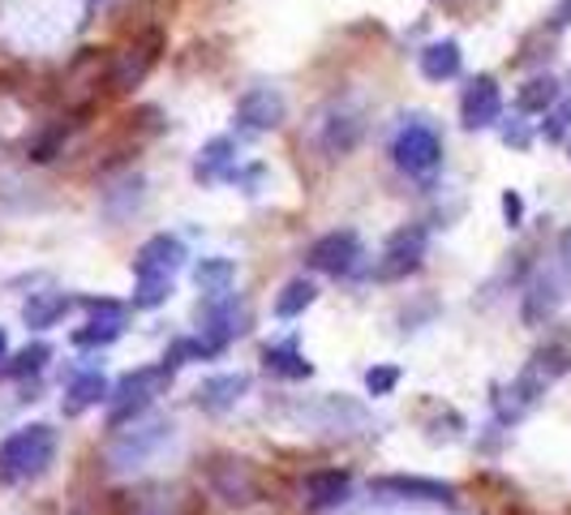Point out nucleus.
<instances>
[{"label":"nucleus","mask_w":571,"mask_h":515,"mask_svg":"<svg viewBox=\"0 0 571 515\" xmlns=\"http://www.w3.org/2000/svg\"><path fill=\"white\" fill-rule=\"evenodd\" d=\"M56 460V430L52 426H26L0 442V485H18L43 476Z\"/></svg>","instance_id":"nucleus-1"},{"label":"nucleus","mask_w":571,"mask_h":515,"mask_svg":"<svg viewBox=\"0 0 571 515\" xmlns=\"http://www.w3.org/2000/svg\"><path fill=\"white\" fill-rule=\"evenodd\" d=\"M163 56V31L147 26L133 40L125 43L121 52H112V78H108V95H129L138 82H147V74L160 65Z\"/></svg>","instance_id":"nucleus-2"},{"label":"nucleus","mask_w":571,"mask_h":515,"mask_svg":"<svg viewBox=\"0 0 571 515\" xmlns=\"http://www.w3.org/2000/svg\"><path fill=\"white\" fill-rule=\"evenodd\" d=\"M168 383H172V365L168 361L163 365H147L138 374H125L121 387H117V399H112V412H108V426L121 430L129 417H138L151 399L168 391Z\"/></svg>","instance_id":"nucleus-3"},{"label":"nucleus","mask_w":571,"mask_h":515,"mask_svg":"<svg viewBox=\"0 0 571 515\" xmlns=\"http://www.w3.org/2000/svg\"><path fill=\"white\" fill-rule=\"evenodd\" d=\"M206 476H211V490L228 503H258L267 494V476L258 473L249 460H233V455H215L206 460Z\"/></svg>","instance_id":"nucleus-4"},{"label":"nucleus","mask_w":571,"mask_h":515,"mask_svg":"<svg viewBox=\"0 0 571 515\" xmlns=\"http://www.w3.org/2000/svg\"><path fill=\"white\" fill-rule=\"evenodd\" d=\"M391 155H396V163H400L405 172L425 176V172H434V168H439V159H443V142H439V133H434L430 125L412 120V125H405V129L396 133Z\"/></svg>","instance_id":"nucleus-5"},{"label":"nucleus","mask_w":571,"mask_h":515,"mask_svg":"<svg viewBox=\"0 0 571 515\" xmlns=\"http://www.w3.org/2000/svg\"><path fill=\"white\" fill-rule=\"evenodd\" d=\"M568 365H571V353L568 348H559V344H550V348H537L529 361V369L516 378V396H520V408L525 404H532V399L541 396L554 378H563L568 374Z\"/></svg>","instance_id":"nucleus-6"},{"label":"nucleus","mask_w":571,"mask_h":515,"mask_svg":"<svg viewBox=\"0 0 571 515\" xmlns=\"http://www.w3.org/2000/svg\"><path fill=\"white\" fill-rule=\"evenodd\" d=\"M357 258H362V237L353 228L326 233V237H319L310 245V267H319L326 276H348L357 267Z\"/></svg>","instance_id":"nucleus-7"},{"label":"nucleus","mask_w":571,"mask_h":515,"mask_svg":"<svg viewBox=\"0 0 571 515\" xmlns=\"http://www.w3.org/2000/svg\"><path fill=\"white\" fill-rule=\"evenodd\" d=\"M460 117L468 129H486L503 117V95H498V82L494 78H473L460 95Z\"/></svg>","instance_id":"nucleus-8"},{"label":"nucleus","mask_w":571,"mask_h":515,"mask_svg":"<svg viewBox=\"0 0 571 515\" xmlns=\"http://www.w3.org/2000/svg\"><path fill=\"white\" fill-rule=\"evenodd\" d=\"M284 112L288 104L276 86H254V90H245L241 104H237V117H241L245 129H276L284 120Z\"/></svg>","instance_id":"nucleus-9"},{"label":"nucleus","mask_w":571,"mask_h":515,"mask_svg":"<svg viewBox=\"0 0 571 515\" xmlns=\"http://www.w3.org/2000/svg\"><path fill=\"white\" fill-rule=\"evenodd\" d=\"M181 258H185V245L176 237H151L142 249H138V258H133V271L138 279H151V276H163L172 279V271L181 267Z\"/></svg>","instance_id":"nucleus-10"},{"label":"nucleus","mask_w":571,"mask_h":515,"mask_svg":"<svg viewBox=\"0 0 571 515\" xmlns=\"http://www.w3.org/2000/svg\"><path fill=\"white\" fill-rule=\"evenodd\" d=\"M421 249H425V233L421 228H405V233H396L391 245H387V258L378 262V279H400L408 271H417V262H421Z\"/></svg>","instance_id":"nucleus-11"},{"label":"nucleus","mask_w":571,"mask_h":515,"mask_svg":"<svg viewBox=\"0 0 571 515\" xmlns=\"http://www.w3.org/2000/svg\"><path fill=\"white\" fill-rule=\"evenodd\" d=\"M378 494H400V498H425V503H451L455 490L443 481H425V476H378L374 481Z\"/></svg>","instance_id":"nucleus-12"},{"label":"nucleus","mask_w":571,"mask_h":515,"mask_svg":"<svg viewBox=\"0 0 571 515\" xmlns=\"http://www.w3.org/2000/svg\"><path fill=\"white\" fill-rule=\"evenodd\" d=\"M245 391H249V378H245V374H219V378H206L203 387H198V408H206V412H224V408H233Z\"/></svg>","instance_id":"nucleus-13"},{"label":"nucleus","mask_w":571,"mask_h":515,"mask_svg":"<svg viewBox=\"0 0 571 515\" xmlns=\"http://www.w3.org/2000/svg\"><path fill=\"white\" fill-rule=\"evenodd\" d=\"M460 74V43L439 40L421 52V78L425 82H451Z\"/></svg>","instance_id":"nucleus-14"},{"label":"nucleus","mask_w":571,"mask_h":515,"mask_svg":"<svg viewBox=\"0 0 571 515\" xmlns=\"http://www.w3.org/2000/svg\"><path fill=\"white\" fill-rule=\"evenodd\" d=\"M348 481H353V476L340 473V469H323V473L305 476V494H310L314 507H335V503H344Z\"/></svg>","instance_id":"nucleus-15"},{"label":"nucleus","mask_w":571,"mask_h":515,"mask_svg":"<svg viewBox=\"0 0 571 515\" xmlns=\"http://www.w3.org/2000/svg\"><path fill=\"white\" fill-rule=\"evenodd\" d=\"M198 181H224L233 176V138H215L198 151Z\"/></svg>","instance_id":"nucleus-16"},{"label":"nucleus","mask_w":571,"mask_h":515,"mask_svg":"<svg viewBox=\"0 0 571 515\" xmlns=\"http://www.w3.org/2000/svg\"><path fill=\"white\" fill-rule=\"evenodd\" d=\"M65 310H69V297L65 292H40V297L26 301L22 318H26V326H56L65 318Z\"/></svg>","instance_id":"nucleus-17"},{"label":"nucleus","mask_w":571,"mask_h":515,"mask_svg":"<svg viewBox=\"0 0 571 515\" xmlns=\"http://www.w3.org/2000/svg\"><path fill=\"white\" fill-rule=\"evenodd\" d=\"M516 104H520V112H546V108H554L559 104V82L554 78H529L520 86V95H516Z\"/></svg>","instance_id":"nucleus-18"},{"label":"nucleus","mask_w":571,"mask_h":515,"mask_svg":"<svg viewBox=\"0 0 571 515\" xmlns=\"http://www.w3.org/2000/svg\"><path fill=\"white\" fill-rule=\"evenodd\" d=\"M108 396V383H104V374H74V383H69V412H82V408H90V404H99V399Z\"/></svg>","instance_id":"nucleus-19"},{"label":"nucleus","mask_w":571,"mask_h":515,"mask_svg":"<svg viewBox=\"0 0 571 515\" xmlns=\"http://www.w3.org/2000/svg\"><path fill=\"white\" fill-rule=\"evenodd\" d=\"M310 305H314V283H310V279H292L284 292H280V301H276V314L297 318V314H305Z\"/></svg>","instance_id":"nucleus-20"},{"label":"nucleus","mask_w":571,"mask_h":515,"mask_svg":"<svg viewBox=\"0 0 571 515\" xmlns=\"http://www.w3.org/2000/svg\"><path fill=\"white\" fill-rule=\"evenodd\" d=\"M357 138H362V120L335 117L326 125V151H331V155H348V151L357 147Z\"/></svg>","instance_id":"nucleus-21"},{"label":"nucleus","mask_w":571,"mask_h":515,"mask_svg":"<svg viewBox=\"0 0 571 515\" xmlns=\"http://www.w3.org/2000/svg\"><path fill=\"white\" fill-rule=\"evenodd\" d=\"M237 279V267L228 262V258H203V267H198V288L203 292H228V283Z\"/></svg>","instance_id":"nucleus-22"},{"label":"nucleus","mask_w":571,"mask_h":515,"mask_svg":"<svg viewBox=\"0 0 571 515\" xmlns=\"http://www.w3.org/2000/svg\"><path fill=\"white\" fill-rule=\"evenodd\" d=\"M267 369H276L280 378H310V361L301 357L292 344H284V348H267Z\"/></svg>","instance_id":"nucleus-23"},{"label":"nucleus","mask_w":571,"mask_h":515,"mask_svg":"<svg viewBox=\"0 0 571 515\" xmlns=\"http://www.w3.org/2000/svg\"><path fill=\"white\" fill-rule=\"evenodd\" d=\"M121 335V318H95L86 331H74V344L90 348V344H112Z\"/></svg>","instance_id":"nucleus-24"},{"label":"nucleus","mask_w":571,"mask_h":515,"mask_svg":"<svg viewBox=\"0 0 571 515\" xmlns=\"http://www.w3.org/2000/svg\"><path fill=\"white\" fill-rule=\"evenodd\" d=\"M172 297V279L163 276H151V279H138V292H133V305H142V310H151V305H160Z\"/></svg>","instance_id":"nucleus-25"},{"label":"nucleus","mask_w":571,"mask_h":515,"mask_svg":"<svg viewBox=\"0 0 571 515\" xmlns=\"http://www.w3.org/2000/svg\"><path fill=\"white\" fill-rule=\"evenodd\" d=\"M43 361H47V344H35V348L18 353V357H13V365H4L0 374H4V378H22V374H35Z\"/></svg>","instance_id":"nucleus-26"},{"label":"nucleus","mask_w":571,"mask_h":515,"mask_svg":"<svg viewBox=\"0 0 571 515\" xmlns=\"http://www.w3.org/2000/svg\"><path fill=\"white\" fill-rule=\"evenodd\" d=\"M396 383H400V369H396V365H378V369H369L366 374L369 396H387Z\"/></svg>","instance_id":"nucleus-27"},{"label":"nucleus","mask_w":571,"mask_h":515,"mask_svg":"<svg viewBox=\"0 0 571 515\" xmlns=\"http://www.w3.org/2000/svg\"><path fill=\"white\" fill-rule=\"evenodd\" d=\"M568 129H571V99L568 104H559V108L550 112V120H546V138H550V142H559Z\"/></svg>","instance_id":"nucleus-28"},{"label":"nucleus","mask_w":571,"mask_h":515,"mask_svg":"<svg viewBox=\"0 0 571 515\" xmlns=\"http://www.w3.org/2000/svg\"><path fill=\"white\" fill-rule=\"evenodd\" d=\"M503 215H507V224H511V228L520 224V215H525V202H520V194H503Z\"/></svg>","instance_id":"nucleus-29"},{"label":"nucleus","mask_w":571,"mask_h":515,"mask_svg":"<svg viewBox=\"0 0 571 515\" xmlns=\"http://www.w3.org/2000/svg\"><path fill=\"white\" fill-rule=\"evenodd\" d=\"M503 138H507V147H529V129H520V125H507Z\"/></svg>","instance_id":"nucleus-30"},{"label":"nucleus","mask_w":571,"mask_h":515,"mask_svg":"<svg viewBox=\"0 0 571 515\" xmlns=\"http://www.w3.org/2000/svg\"><path fill=\"white\" fill-rule=\"evenodd\" d=\"M563 258H568V267H571V233H563Z\"/></svg>","instance_id":"nucleus-31"},{"label":"nucleus","mask_w":571,"mask_h":515,"mask_svg":"<svg viewBox=\"0 0 571 515\" xmlns=\"http://www.w3.org/2000/svg\"><path fill=\"white\" fill-rule=\"evenodd\" d=\"M0 357H4V331H0Z\"/></svg>","instance_id":"nucleus-32"},{"label":"nucleus","mask_w":571,"mask_h":515,"mask_svg":"<svg viewBox=\"0 0 571 515\" xmlns=\"http://www.w3.org/2000/svg\"><path fill=\"white\" fill-rule=\"evenodd\" d=\"M121 4H142V0H121Z\"/></svg>","instance_id":"nucleus-33"}]
</instances>
